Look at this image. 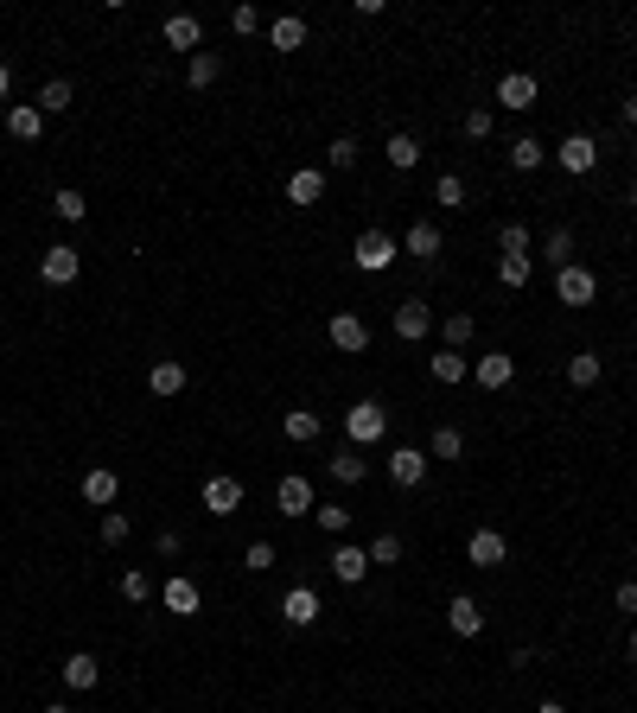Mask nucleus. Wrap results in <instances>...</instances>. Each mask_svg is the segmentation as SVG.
<instances>
[{
	"mask_svg": "<svg viewBox=\"0 0 637 713\" xmlns=\"http://www.w3.org/2000/svg\"><path fill=\"white\" fill-rule=\"evenodd\" d=\"M631 204H637V185H631Z\"/></svg>",
	"mask_w": 637,
	"mask_h": 713,
	"instance_id": "4d7b16f0",
	"label": "nucleus"
},
{
	"mask_svg": "<svg viewBox=\"0 0 637 713\" xmlns=\"http://www.w3.org/2000/svg\"><path fill=\"white\" fill-rule=\"evenodd\" d=\"M147 389L160 395V402H172V395L185 389V363H179V357H160V363L147 370Z\"/></svg>",
	"mask_w": 637,
	"mask_h": 713,
	"instance_id": "aec40b11",
	"label": "nucleus"
},
{
	"mask_svg": "<svg viewBox=\"0 0 637 713\" xmlns=\"http://www.w3.org/2000/svg\"><path fill=\"white\" fill-rule=\"evenodd\" d=\"M287 204H325V172L319 166H300L287 179Z\"/></svg>",
	"mask_w": 637,
	"mask_h": 713,
	"instance_id": "4be33fe9",
	"label": "nucleus"
},
{
	"mask_svg": "<svg viewBox=\"0 0 637 713\" xmlns=\"http://www.w3.org/2000/svg\"><path fill=\"white\" fill-rule=\"evenodd\" d=\"M440 249H446L440 223H427V217H415V223H408V236H402V255H415V262H434Z\"/></svg>",
	"mask_w": 637,
	"mask_h": 713,
	"instance_id": "9d476101",
	"label": "nucleus"
},
{
	"mask_svg": "<svg viewBox=\"0 0 637 713\" xmlns=\"http://www.w3.org/2000/svg\"><path fill=\"white\" fill-rule=\"evenodd\" d=\"M599 376H606V363H599L593 351H574V357H567V382H574V389H593Z\"/></svg>",
	"mask_w": 637,
	"mask_h": 713,
	"instance_id": "7c9ffc66",
	"label": "nucleus"
},
{
	"mask_svg": "<svg viewBox=\"0 0 637 713\" xmlns=\"http://www.w3.org/2000/svg\"><path fill=\"white\" fill-rule=\"evenodd\" d=\"M383 160H389L395 172H415V166H421V141H415V134H389Z\"/></svg>",
	"mask_w": 637,
	"mask_h": 713,
	"instance_id": "cd10ccee",
	"label": "nucleus"
},
{
	"mask_svg": "<svg viewBox=\"0 0 637 713\" xmlns=\"http://www.w3.org/2000/svg\"><path fill=\"white\" fill-rule=\"evenodd\" d=\"M166 612L172 618H192L198 612V586L192 580H166Z\"/></svg>",
	"mask_w": 637,
	"mask_h": 713,
	"instance_id": "72a5a7b5",
	"label": "nucleus"
},
{
	"mask_svg": "<svg viewBox=\"0 0 637 713\" xmlns=\"http://www.w3.org/2000/svg\"><path fill=\"white\" fill-rule=\"evenodd\" d=\"M7 134H13V141H39V134H45V115H39V102H13V109H7Z\"/></svg>",
	"mask_w": 637,
	"mask_h": 713,
	"instance_id": "f3484780",
	"label": "nucleus"
},
{
	"mask_svg": "<svg viewBox=\"0 0 637 713\" xmlns=\"http://www.w3.org/2000/svg\"><path fill=\"white\" fill-rule=\"evenodd\" d=\"M281 433H287V440H319V414L313 408H287V421H281Z\"/></svg>",
	"mask_w": 637,
	"mask_h": 713,
	"instance_id": "f704fd0d",
	"label": "nucleus"
},
{
	"mask_svg": "<svg viewBox=\"0 0 637 713\" xmlns=\"http://www.w3.org/2000/svg\"><path fill=\"white\" fill-rule=\"evenodd\" d=\"M122 599H128V605H147V599H153V580H147L141 567H128V573H122Z\"/></svg>",
	"mask_w": 637,
	"mask_h": 713,
	"instance_id": "79ce46f5",
	"label": "nucleus"
},
{
	"mask_svg": "<svg viewBox=\"0 0 637 713\" xmlns=\"http://www.w3.org/2000/svg\"><path fill=\"white\" fill-rule=\"evenodd\" d=\"M102 682V663L90 650H77V656H64V688H77V694H90Z\"/></svg>",
	"mask_w": 637,
	"mask_h": 713,
	"instance_id": "412c9836",
	"label": "nucleus"
},
{
	"mask_svg": "<svg viewBox=\"0 0 637 713\" xmlns=\"http://www.w3.org/2000/svg\"><path fill=\"white\" fill-rule=\"evenodd\" d=\"M45 713H71V707H64V701H51V707H45Z\"/></svg>",
	"mask_w": 637,
	"mask_h": 713,
	"instance_id": "6e6d98bb",
	"label": "nucleus"
},
{
	"mask_svg": "<svg viewBox=\"0 0 637 713\" xmlns=\"http://www.w3.org/2000/svg\"><path fill=\"white\" fill-rule=\"evenodd\" d=\"M472 332H478V319H472V312H446V319H440V338H446V351H466V344H472Z\"/></svg>",
	"mask_w": 637,
	"mask_h": 713,
	"instance_id": "c85d7f7f",
	"label": "nucleus"
},
{
	"mask_svg": "<svg viewBox=\"0 0 637 713\" xmlns=\"http://www.w3.org/2000/svg\"><path fill=\"white\" fill-rule=\"evenodd\" d=\"M618 612H637V580H618Z\"/></svg>",
	"mask_w": 637,
	"mask_h": 713,
	"instance_id": "8fccbe9b",
	"label": "nucleus"
},
{
	"mask_svg": "<svg viewBox=\"0 0 637 713\" xmlns=\"http://www.w3.org/2000/svg\"><path fill=\"white\" fill-rule=\"evenodd\" d=\"M472 376H478V389H510L516 357H510V351H491V357H478V363H472Z\"/></svg>",
	"mask_w": 637,
	"mask_h": 713,
	"instance_id": "2eb2a0df",
	"label": "nucleus"
},
{
	"mask_svg": "<svg viewBox=\"0 0 637 713\" xmlns=\"http://www.w3.org/2000/svg\"><path fill=\"white\" fill-rule=\"evenodd\" d=\"M51 217H58V223H83V217H90V198H83V191H71V185H64L58 198H51Z\"/></svg>",
	"mask_w": 637,
	"mask_h": 713,
	"instance_id": "473e14b6",
	"label": "nucleus"
},
{
	"mask_svg": "<svg viewBox=\"0 0 637 713\" xmlns=\"http://www.w3.org/2000/svg\"><path fill=\"white\" fill-rule=\"evenodd\" d=\"M555 300L561 306H593L599 300V274L580 268V262L574 268H555Z\"/></svg>",
	"mask_w": 637,
	"mask_h": 713,
	"instance_id": "20e7f679",
	"label": "nucleus"
},
{
	"mask_svg": "<svg viewBox=\"0 0 637 713\" xmlns=\"http://www.w3.org/2000/svg\"><path fill=\"white\" fill-rule=\"evenodd\" d=\"M625 656H631V669H637V631H631V643H625Z\"/></svg>",
	"mask_w": 637,
	"mask_h": 713,
	"instance_id": "864d4df0",
	"label": "nucleus"
},
{
	"mask_svg": "<svg viewBox=\"0 0 637 713\" xmlns=\"http://www.w3.org/2000/svg\"><path fill=\"white\" fill-rule=\"evenodd\" d=\"M529 274H536L529 255H504V262H497V281H504V287H529Z\"/></svg>",
	"mask_w": 637,
	"mask_h": 713,
	"instance_id": "58836bf2",
	"label": "nucleus"
},
{
	"mask_svg": "<svg viewBox=\"0 0 637 713\" xmlns=\"http://www.w3.org/2000/svg\"><path fill=\"white\" fill-rule=\"evenodd\" d=\"M618 115H625V128H637V96H625V109H618Z\"/></svg>",
	"mask_w": 637,
	"mask_h": 713,
	"instance_id": "3c124183",
	"label": "nucleus"
},
{
	"mask_svg": "<svg viewBox=\"0 0 637 713\" xmlns=\"http://www.w3.org/2000/svg\"><path fill=\"white\" fill-rule=\"evenodd\" d=\"M332 573H338L344 586H357V580L370 573V548H357V542H338V548H332Z\"/></svg>",
	"mask_w": 637,
	"mask_h": 713,
	"instance_id": "dca6fc26",
	"label": "nucleus"
},
{
	"mask_svg": "<svg viewBox=\"0 0 637 713\" xmlns=\"http://www.w3.org/2000/svg\"><path fill=\"white\" fill-rule=\"evenodd\" d=\"M217 77H223V58H217V51H192V64H185V83H192V90H211Z\"/></svg>",
	"mask_w": 637,
	"mask_h": 713,
	"instance_id": "bb28decb",
	"label": "nucleus"
},
{
	"mask_svg": "<svg viewBox=\"0 0 637 713\" xmlns=\"http://www.w3.org/2000/svg\"><path fill=\"white\" fill-rule=\"evenodd\" d=\"M446 624H453V637H478V631H485V605L459 593L453 605H446Z\"/></svg>",
	"mask_w": 637,
	"mask_h": 713,
	"instance_id": "6ab92c4d",
	"label": "nucleus"
},
{
	"mask_svg": "<svg viewBox=\"0 0 637 713\" xmlns=\"http://www.w3.org/2000/svg\"><path fill=\"white\" fill-rule=\"evenodd\" d=\"M71 102H77V90H71V83H64V77H51L45 90H39V115H64V109H71Z\"/></svg>",
	"mask_w": 637,
	"mask_h": 713,
	"instance_id": "c9c22d12",
	"label": "nucleus"
},
{
	"mask_svg": "<svg viewBox=\"0 0 637 713\" xmlns=\"http://www.w3.org/2000/svg\"><path fill=\"white\" fill-rule=\"evenodd\" d=\"M548 160H555L567 179H587V172L599 166V141H593V134H567V141L548 153Z\"/></svg>",
	"mask_w": 637,
	"mask_h": 713,
	"instance_id": "f03ea898",
	"label": "nucleus"
},
{
	"mask_svg": "<svg viewBox=\"0 0 637 713\" xmlns=\"http://www.w3.org/2000/svg\"><path fill=\"white\" fill-rule=\"evenodd\" d=\"M351 262L364 268V274H389L395 262H402V242H395L389 230H364V236L351 242Z\"/></svg>",
	"mask_w": 637,
	"mask_h": 713,
	"instance_id": "f257e3e1",
	"label": "nucleus"
},
{
	"mask_svg": "<svg viewBox=\"0 0 637 713\" xmlns=\"http://www.w3.org/2000/svg\"><path fill=\"white\" fill-rule=\"evenodd\" d=\"M427 459H466V433H459V427H434V440H427Z\"/></svg>",
	"mask_w": 637,
	"mask_h": 713,
	"instance_id": "2f4dec72",
	"label": "nucleus"
},
{
	"mask_svg": "<svg viewBox=\"0 0 637 713\" xmlns=\"http://www.w3.org/2000/svg\"><path fill=\"white\" fill-rule=\"evenodd\" d=\"M344 433H351V446H376L389 433V408L383 402H357L351 414H344Z\"/></svg>",
	"mask_w": 637,
	"mask_h": 713,
	"instance_id": "7ed1b4c3",
	"label": "nucleus"
},
{
	"mask_svg": "<svg viewBox=\"0 0 637 713\" xmlns=\"http://www.w3.org/2000/svg\"><path fill=\"white\" fill-rule=\"evenodd\" d=\"M421 478H427V452H421V446H395V452H389V484L415 491Z\"/></svg>",
	"mask_w": 637,
	"mask_h": 713,
	"instance_id": "1a4fd4ad",
	"label": "nucleus"
},
{
	"mask_svg": "<svg viewBox=\"0 0 637 713\" xmlns=\"http://www.w3.org/2000/svg\"><path fill=\"white\" fill-rule=\"evenodd\" d=\"M13 96V71H7V64H0V102H7Z\"/></svg>",
	"mask_w": 637,
	"mask_h": 713,
	"instance_id": "603ef678",
	"label": "nucleus"
},
{
	"mask_svg": "<svg viewBox=\"0 0 637 713\" xmlns=\"http://www.w3.org/2000/svg\"><path fill=\"white\" fill-rule=\"evenodd\" d=\"M319 529L325 535H344V529H351V510H344V503H319Z\"/></svg>",
	"mask_w": 637,
	"mask_h": 713,
	"instance_id": "49530a36",
	"label": "nucleus"
},
{
	"mask_svg": "<svg viewBox=\"0 0 637 713\" xmlns=\"http://www.w3.org/2000/svg\"><path fill=\"white\" fill-rule=\"evenodd\" d=\"M466 561H472V567H504V561H510V542H504L497 529H472Z\"/></svg>",
	"mask_w": 637,
	"mask_h": 713,
	"instance_id": "9b49d317",
	"label": "nucleus"
},
{
	"mask_svg": "<svg viewBox=\"0 0 637 713\" xmlns=\"http://www.w3.org/2000/svg\"><path fill=\"white\" fill-rule=\"evenodd\" d=\"M542 160H548V147L536 141V134H516V141H510V166L516 172H536Z\"/></svg>",
	"mask_w": 637,
	"mask_h": 713,
	"instance_id": "c756f323",
	"label": "nucleus"
},
{
	"mask_svg": "<svg viewBox=\"0 0 637 713\" xmlns=\"http://www.w3.org/2000/svg\"><path fill=\"white\" fill-rule=\"evenodd\" d=\"M434 204H446V211H466V179H459V172H440V179H434Z\"/></svg>",
	"mask_w": 637,
	"mask_h": 713,
	"instance_id": "e433bc0d",
	"label": "nucleus"
},
{
	"mask_svg": "<svg viewBox=\"0 0 637 713\" xmlns=\"http://www.w3.org/2000/svg\"><path fill=\"white\" fill-rule=\"evenodd\" d=\"M466 376H472L466 351H440V357H434V382H466Z\"/></svg>",
	"mask_w": 637,
	"mask_h": 713,
	"instance_id": "4c0bfd02",
	"label": "nucleus"
},
{
	"mask_svg": "<svg viewBox=\"0 0 637 713\" xmlns=\"http://www.w3.org/2000/svg\"><path fill=\"white\" fill-rule=\"evenodd\" d=\"M542 262H555V268H574V230H567V223H555V230L542 236Z\"/></svg>",
	"mask_w": 637,
	"mask_h": 713,
	"instance_id": "393cba45",
	"label": "nucleus"
},
{
	"mask_svg": "<svg viewBox=\"0 0 637 713\" xmlns=\"http://www.w3.org/2000/svg\"><path fill=\"white\" fill-rule=\"evenodd\" d=\"M128 535H134V523H128L122 510H102V542H109V548H122Z\"/></svg>",
	"mask_w": 637,
	"mask_h": 713,
	"instance_id": "37998d69",
	"label": "nucleus"
},
{
	"mask_svg": "<svg viewBox=\"0 0 637 713\" xmlns=\"http://www.w3.org/2000/svg\"><path fill=\"white\" fill-rule=\"evenodd\" d=\"M268 45L274 51H300L306 45V20H300V13H281V20L268 26Z\"/></svg>",
	"mask_w": 637,
	"mask_h": 713,
	"instance_id": "b1692460",
	"label": "nucleus"
},
{
	"mask_svg": "<svg viewBox=\"0 0 637 713\" xmlns=\"http://www.w3.org/2000/svg\"><path fill=\"white\" fill-rule=\"evenodd\" d=\"M497 249H504V255H529V223H504V230H497Z\"/></svg>",
	"mask_w": 637,
	"mask_h": 713,
	"instance_id": "a18cd8bd",
	"label": "nucleus"
},
{
	"mask_svg": "<svg viewBox=\"0 0 637 713\" xmlns=\"http://www.w3.org/2000/svg\"><path fill=\"white\" fill-rule=\"evenodd\" d=\"M204 510H211V516H236V510H243V478H230V472H217V478H204Z\"/></svg>",
	"mask_w": 637,
	"mask_h": 713,
	"instance_id": "0eeeda50",
	"label": "nucleus"
},
{
	"mask_svg": "<svg viewBox=\"0 0 637 713\" xmlns=\"http://www.w3.org/2000/svg\"><path fill=\"white\" fill-rule=\"evenodd\" d=\"M357 153H364V147H357L351 134H338V141L325 147V166H332V172H351V166H357Z\"/></svg>",
	"mask_w": 637,
	"mask_h": 713,
	"instance_id": "ea45409f",
	"label": "nucleus"
},
{
	"mask_svg": "<svg viewBox=\"0 0 637 713\" xmlns=\"http://www.w3.org/2000/svg\"><path fill=\"white\" fill-rule=\"evenodd\" d=\"M243 567L249 573H274V567H281V554H274V542H249L243 548Z\"/></svg>",
	"mask_w": 637,
	"mask_h": 713,
	"instance_id": "a19ab883",
	"label": "nucleus"
},
{
	"mask_svg": "<svg viewBox=\"0 0 637 713\" xmlns=\"http://www.w3.org/2000/svg\"><path fill=\"white\" fill-rule=\"evenodd\" d=\"M115 491H122V478L109 472V465H96V472H83V503H96V510H109Z\"/></svg>",
	"mask_w": 637,
	"mask_h": 713,
	"instance_id": "5701e85b",
	"label": "nucleus"
},
{
	"mask_svg": "<svg viewBox=\"0 0 637 713\" xmlns=\"http://www.w3.org/2000/svg\"><path fill=\"white\" fill-rule=\"evenodd\" d=\"M466 141H491V109H472L466 115Z\"/></svg>",
	"mask_w": 637,
	"mask_h": 713,
	"instance_id": "de8ad7c7",
	"label": "nucleus"
},
{
	"mask_svg": "<svg viewBox=\"0 0 637 713\" xmlns=\"http://www.w3.org/2000/svg\"><path fill=\"white\" fill-rule=\"evenodd\" d=\"M319 612H325V605H319V593H313V586H294V593L281 599V618L294 624V631H306V624H319Z\"/></svg>",
	"mask_w": 637,
	"mask_h": 713,
	"instance_id": "ddd939ff",
	"label": "nucleus"
},
{
	"mask_svg": "<svg viewBox=\"0 0 637 713\" xmlns=\"http://www.w3.org/2000/svg\"><path fill=\"white\" fill-rule=\"evenodd\" d=\"M230 26H236V32H262V7H236Z\"/></svg>",
	"mask_w": 637,
	"mask_h": 713,
	"instance_id": "09e8293b",
	"label": "nucleus"
},
{
	"mask_svg": "<svg viewBox=\"0 0 637 713\" xmlns=\"http://www.w3.org/2000/svg\"><path fill=\"white\" fill-rule=\"evenodd\" d=\"M325 472H332L338 484H364V478H370V459H364V446H338L332 459H325Z\"/></svg>",
	"mask_w": 637,
	"mask_h": 713,
	"instance_id": "4468645a",
	"label": "nucleus"
},
{
	"mask_svg": "<svg viewBox=\"0 0 637 713\" xmlns=\"http://www.w3.org/2000/svg\"><path fill=\"white\" fill-rule=\"evenodd\" d=\"M198 39H204V32H198L192 13H166V45L172 51H198Z\"/></svg>",
	"mask_w": 637,
	"mask_h": 713,
	"instance_id": "a878e982",
	"label": "nucleus"
},
{
	"mask_svg": "<svg viewBox=\"0 0 637 713\" xmlns=\"http://www.w3.org/2000/svg\"><path fill=\"white\" fill-rule=\"evenodd\" d=\"M402 561V535H376L370 542V567H395Z\"/></svg>",
	"mask_w": 637,
	"mask_h": 713,
	"instance_id": "c03bdc74",
	"label": "nucleus"
},
{
	"mask_svg": "<svg viewBox=\"0 0 637 713\" xmlns=\"http://www.w3.org/2000/svg\"><path fill=\"white\" fill-rule=\"evenodd\" d=\"M274 510H281V516H306V510H313V484H306V478H281V484H274Z\"/></svg>",
	"mask_w": 637,
	"mask_h": 713,
	"instance_id": "a211bd4d",
	"label": "nucleus"
},
{
	"mask_svg": "<svg viewBox=\"0 0 637 713\" xmlns=\"http://www.w3.org/2000/svg\"><path fill=\"white\" fill-rule=\"evenodd\" d=\"M77 274H83V255L71 249V242H51V249L39 255V281L45 287H71Z\"/></svg>",
	"mask_w": 637,
	"mask_h": 713,
	"instance_id": "39448f33",
	"label": "nucleus"
},
{
	"mask_svg": "<svg viewBox=\"0 0 637 713\" xmlns=\"http://www.w3.org/2000/svg\"><path fill=\"white\" fill-rule=\"evenodd\" d=\"M536 713H567V707H561V701H542V707H536Z\"/></svg>",
	"mask_w": 637,
	"mask_h": 713,
	"instance_id": "5fc2aeb1",
	"label": "nucleus"
},
{
	"mask_svg": "<svg viewBox=\"0 0 637 713\" xmlns=\"http://www.w3.org/2000/svg\"><path fill=\"white\" fill-rule=\"evenodd\" d=\"M395 338H402V344H421L427 332H434V306H427L421 300V293H415V300H402V306H395Z\"/></svg>",
	"mask_w": 637,
	"mask_h": 713,
	"instance_id": "423d86ee",
	"label": "nucleus"
},
{
	"mask_svg": "<svg viewBox=\"0 0 637 713\" xmlns=\"http://www.w3.org/2000/svg\"><path fill=\"white\" fill-rule=\"evenodd\" d=\"M536 77H529V71H510L504 83H497V109H516V115H523V109H536Z\"/></svg>",
	"mask_w": 637,
	"mask_h": 713,
	"instance_id": "f8f14e48",
	"label": "nucleus"
},
{
	"mask_svg": "<svg viewBox=\"0 0 637 713\" xmlns=\"http://www.w3.org/2000/svg\"><path fill=\"white\" fill-rule=\"evenodd\" d=\"M325 338H332V351H344V357H357V351H370V325L357 319V312H338L332 325H325Z\"/></svg>",
	"mask_w": 637,
	"mask_h": 713,
	"instance_id": "6e6552de",
	"label": "nucleus"
}]
</instances>
